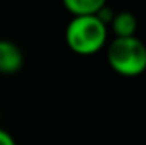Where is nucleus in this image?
Listing matches in <instances>:
<instances>
[{
    "instance_id": "obj_5",
    "label": "nucleus",
    "mask_w": 146,
    "mask_h": 145,
    "mask_svg": "<svg viewBox=\"0 0 146 145\" xmlns=\"http://www.w3.org/2000/svg\"><path fill=\"white\" fill-rule=\"evenodd\" d=\"M63 7L75 15H95L107 5V0H61Z\"/></svg>"
},
{
    "instance_id": "obj_6",
    "label": "nucleus",
    "mask_w": 146,
    "mask_h": 145,
    "mask_svg": "<svg viewBox=\"0 0 146 145\" xmlns=\"http://www.w3.org/2000/svg\"><path fill=\"white\" fill-rule=\"evenodd\" d=\"M0 145H17V142L7 130L0 128Z\"/></svg>"
},
{
    "instance_id": "obj_3",
    "label": "nucleus",
    "mask_w": 146,
    "mask_h": 145,
    "mask_svg": "<svg viewBox=\"0 0 146 145\" xmlns=\"http://www.w3.org/2000/svg\"><path fill=\"white\" fill-rule=\"evenodd\" d=\"M24 67V53L10 39H0V75H14Z\"/></svg>"
},
{
    "instance_id": "obj_4",
    "label": "nucleus",
    "mask_w": 146,
    "mask_h": 145,
    "mask_svg": "<svg viewBox=\"0 0 146 145\" xmlns=\"http://www.w3.org/2000/svg\"><path fill=\"white\" fill-rule=\"evenodd\" d=\"M109 31H112L114 38H129L136 36L138 31V19L129 10L115 12L109 24Z\"/></svg>"
},
{
    "instance_id": "obj_1",
    "label": "nucleus",
    "mask_w": 146,
    "mask_h": 145,
    "mask_svg": "<svg viewBox=\"0 0 146 145\" xmlns=\"http://www.w3.org/2000/svg\"><path fill=\"white\" fill-rule=\"evenodd\" d=\"M109 28L97 15H75L66 24L65 41L75 55L92 56L107 46Z\"/></svg>"
},
{
    "instance_id": "obj_2",
    "label": "nucleus",
    "mask_w": 146,
    "mask_h": 145,
    "mask_svg": "<svg viewBox=\"0 0 146 145\" xmlns=\"http://www.w3.org/2000/svg\"><path fill=\"white\" fill-rule=\"evenodd\" d=\"M109 67L121 77H139L146 72V44L138 36L114 38L106 50Z\"/></svg>"
}]
</instances>
